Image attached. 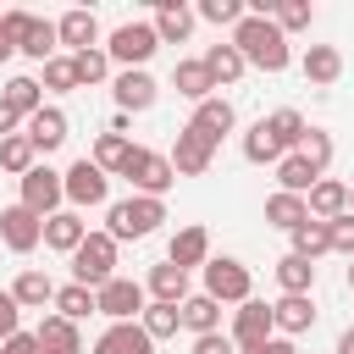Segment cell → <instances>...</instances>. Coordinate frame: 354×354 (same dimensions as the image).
Segmentation results:
<instances>
[{
	"mask_svg": "<svg viewBox=\"0 0 354 354\" xmlns=\"http://www.w3.org/2000/svg\"><path fill=\"white\" fill-rule=\"evenodd\" d=\"M238 55H243V66H260V72H288L293 66V50H288V39H282V28L271 22V17H254V11H243V22L232 28V39H227Z\"/></svg>",
	"mask_w": 354,
	"mask_h": 354,
	"instance_id": "1",
	"label": "cell"
},
{
	"mask_svg": "<svg viewBox=\"0 0 354 354\" xmlns=\"http://www.w3.org/2000/svg\"><path fill=\"white\" fill-rule=\"evenodd\" d=\"M160 221H166V199H144V194H133V199L105 205V232H111L116 243H138V238H149Z\"/></svg>",
	"mask_w": 354,
	"mask_h": 354,
	"instance_id": "2",
	"label": "cell"
},
{
	"mask_svg": "<svg viewBox=\"0 0 354 354\" xmlns=\"http://www.w3.org/2000/svg\"><path fill=\"white\" fill-rule=\"evenodd\" d=\"M116 177H127V183H133V194H144V199H166V188L177 183L171 160H166L160 149H144V144H133V149H127V160H122V171H116Z\"/></svg>",
	"mask_w": 354,
	"mask_h": 354,
	"instance_id": "3",
	"label": "cell"
},
{
	"mask_svg": "<svg viewBox=\"0 0 354 354\" xmlns=\"http://www.w3.org/2000/svg\"><path fill=\"white\" fill-rule=\"evenodd\" d=\"M199 271H205V288H199V293H210L216 304H243V299H254V277H249L243 260H232V254H210Z\"/></svg>",
	"mask_w": 354,
	"mask_h": 354,
	"instance_id": "4",
	"label": "cell"
},
{
	"mask_svg": "<svg viewBox=\"0 0 354 354\" xmlns=\"http://www.w3.org/2000/svg\"><path fill=\"white\" fill-rule=\"evenodd\" d=\"M111 277H116V238H111V232H88V238L72 249V282L105 288Z\"/></svg>",
	"mask_w": 354,
	"mask_h": 354,
	"instance_id": "5",
	"label": "cell"
},
{
	"mask_svg": "<svg viewBox=\"0 0 354 354\" xmlns=\"http://www.w3.org/2000/svg\"><path fill=\"white\" fill-rule=\"evenodd\" d=\"M61 194H66L72 210H94V205H111V177L83 155V160H72L61 171Z\"/></svg>",
	"mask_w": 354,
	"mask_h": 354,
	"instance_id": "6",
	"label": "cell"
},
{
	"mask_svg": "<svg viewBox=\"0 0 354 354\" xmlns=\"http://www.w3.org/2000/svg\"><path fill=\"white\" fill-rule=\"evenodd\" d=\"M100 50L127 72V66H149V55L160 50V39H155L149 22H122V28H111V39H105Z\"/></svg>",
	"mask_w": 354,
	"mask_h": 354,
	"instance_id": "7",
	"label": "cell"
},
{
	"mask_svg": "<svg viewBox=\"0 0 354 354\" xmlns=\"http://www.w3.org/2000/svg\"><path fill=\"white\" fill-rule=\"evenodd\" d=\"M144 304H149V293L133 277H111L105 288H94V315H105V321H138Z\"/></svg>",
	"mask_w": 354,
	"mask_h": 354,
	"instance_id": "8",
	"label": "cell"
},
{
	"mask_svg": "<svg viewBox=\"0 0 354 354\" xmlns=\"http://www.w3.org/2000/svg\"><path fill=\"white\" fill-rule=\"evenodd\" d=\"M17 188H22V199H17V205H28L39 221H44V216H55V210L66 205V194H61V171H50V166H33L28 177H17Z\"/></svg>",
	"mask_w": 354,
	"mask_h": 354,
	"instance_id": "9",
	"label": "cell"
},
{
	"mask_svg": "<svg viewBox=\"0 0 354 354\" xmlns=\"http://www.w3.org/2000/svg\"><path fill=\"white\" fill-rule=\"evenodd\" d=\"M232 348L243 354V348H260L266 337H277V326H271V304L266 299H243L238 310H232Z\"/></svg>",
	"mask_w": 354,
	"mask_h": 354,
	"instance_id": "10",
	"label": "cell"
},
{
	"mask_svg": "<svg viewBox=\"0 0 354 354\" xmlns=\"http://www.w3.org/2000/svg\"><path fill=\"white\" fill-rule=\"evenodd\" d=\"M0 243H6L11 254H33V249L44 243V221H39L28 205H6V210H0Z\"/></svg>",
	"mask_w": 354,
	"mask_h": 354,
	"instance_id": "11",
	"label": "cell"
},
{
	"mask_svg": "<svg viewBox=\"0 0 354 354\" xmlns=\"http://www.w3.org/2000/svg\"><path fill=\"white\" fill-rule=\"evenodd\" d=\"M111 88H116V111H149L155 100H160V83L149 77V66H127V72H116L111 77Z\"/></svg>",
	"mask_w": 354,
	"mask_h": 354,
	"instance_id": "12",
	"label": "cell"
},
{
	"mask_svg": "<svg viewBox=\"0 0 354 354\" xmlns=\"http://www.w3.org/2000/svg\"><path fill=\"white\" fill-rule=\"evenodd\" d=\"M166 160H171V171H177V177H205V171H210V160H216V144H210L205 133H194V127H183Z\"/></svg>",
	"mask_w": 354,
	"mask_h": 354,
	"instance_id": "13",
	"label": "cell"
},
{
	"mask_svg": "<svg viewBox=\"0 0 354 354\" xmlns=\"http://www.w3.org/2000/svg\"><path fill=\"white\" fill-rule=\"evenodd\" d=\"M55 39H61L66 55H77V50H100V17H94L88 6H72V11L55 22Z\"/></svg>",
	"mask_w": 354,
	"mask_h": 354,
	"instance_id": "14",
	"label": "cell"
},
{
	"mask_svg": "<svg viewBox=\"0 0 354 354\" xmlns=\"http://www.w3.org/2000/svg\"><path fill=\"white\" fill-rule=\"evenodd\" d=\"M66 127H72V122H66V111H61V105H39V111L22 122V133H28V144H33L39 155L61 149V144H66Z\"/></svg>",
	"mask_w": 354,
	"mask_h": 354,
	"instance_id": "15",
	"label": "cell"
},
{
	"mask_svg": "<svg viewBox=\"0 0 354 354\" xmlns=\"http://www.w3.org/2000/svg\"><path fill=\"white\" fill-rule=\"evenodd\" d=\"M271 326H277V337L310 332V326H315V299H310V293H282V299L271 304Z\"/></svg>",
	"mask_w": 354,
	"mask_h": 354,
	"instance_id": "16",
	"label": "cell"
},
{
	"mask_svg": "<svg viewBox=\"0 0 354 354\" xmlns=\"http://www.w3.org/2000/svg\"><path fill=\"white\" fill-rule=\"evenodd\" d=\"M188 127L194 133H205L210 144H221L232 127H238V111H232V100H221V94H210L205 105H194V116H188Z\"/></svg>",
	"mask_w": 354,
	"mask_h": 354,
	"instance_id": "17",
	"label": "cell"
},
{
	"mask_svg": "<svg viewBox=\"0 0 354 354\" xmlns=\"http://www.w3.org/2000/svg\"><path fill=\"white\" fill-rule=\"evenodd\" d=\"M94 354H155V343H149V332L138 321H111L94 337Z\"/></svg>",
	"mask_w": 354,
	"mask_h": 354,
	"instance_id": "18",
	"label": "cell"
},
{
	"mask_svg": "<svg viewBox=\"0 0 354 354\" xmlns=\"http://www.w3.org/2000/svg\"><path fill=\"white\" fill-rule=\"evenodd\" d=\"M83 238H88V221H83V210H55V216H44V249H55V254H72Z\"/></svg>",
	"mask_w": 354,
	"mask_h": 354,
	"instance_id": "19",
	"label": "cell"
},
{
	"mask_svg": "<svg viewBox=\"0 0 354 354\" xmlns=\"http://www.w3.org/2000/svg\"><path fill=\"white\" fill-rule=\"evenodd\" d=\"M33 337H39V354H83V332L66 315H44L33 326Z\"/></svg>",
	"mask_w": 354,
	"mask_h": 354,
	"instance_id": "20",
	"label": "cell"
},
{
	"mask_svg": "<svg viewBox=\"0 0 354 354\" xmlns=\"http://www.w3.org/2000/svg\"><path fill=\"white\" fill-rule=\"evenodd\" d=\"M299 72H304V83L332 88V83L343 77V50H337V44H310V50H304V61H299Z\"/></svg>",
	"mask_w": 354,
	"mask_h": 354,
	"instance_id": "21",
	"label": "cell"
},
{
	"mask_svg": "<svg viewBox=\"0 0 354 354\" xmlns=\"http://www.w3.org/2000/svg\"><path fill=\"white\" fill-rule=\"evenodd\" d=\"M166 260H171L177 271H194V266H205V260H210V232H205V227H177V232H171V249H166Z\"/></svg>",
	"mask_w": 354,
	"mask_h": 354,
	"instance_id": "22",
	"label": "cell"
},
{
	"mask_svg": "<svg viewBox=\"0 0 354 354\" xmlns=\"http://www.w3.org/2000/svg\"><path fill=\"white\" fill-rule=\"evenodd\" d=\"M6 293L17 299V310H44V304L55 299V282H50V271H39V266H22V271H17V282H11Z\"/></svg>",
	"mask_w": 354,
	"mask_h": 354,
	"instance_id": "23",
	"label": "cell"
},
{
	"mask_svg": "<svg viewBox=\"0 0 354 354\" xmlns=\"http://www.w3.org/2000/svg\"><path fill=\"white\" fill-rule=\"evenodd\" d=\"M304 210H310L315 221H337V216L348 210V183H337V177H321V183L304 194Z\"/></svg>",
	"mask_w": 354,
	"mask_h": 354,
	"instance_id": "24",
	"label": "cell"
},
{
	"mask_svg": "<svg viewBox=\"0 0 354 354\" xmlns=\"http://www.w3.org/2000/svg\"><path fill=\"white\" fill-rule=\"evenodd\" d=\"M144 293H149L155 304H183V299H188V271H177L171 260H160V266H149Z\"/></svg>",
	"mask_w": 354,
	"mask_h": 354,
	"instance_id": "25",
	"label": "cell"
},
{
	"mask_svg": "<svg viewBox=\"0 0 354 354\" xmlns=\"http://www.w3.org/2000/svg\"><path fill=\"white\" fill-rule=\"evenodd\" d=\"M177 315H183V332H194V337L221 332V304H216L210 293H188V299L177 304Z\"/></svg>",
	"mask_w": 354,
	"mask_h": 354,
	"instance_id": "26",
	"label": "cell"
},
{
	"mask_svg": "<svg viewBox=\"0 0 354 354\" xmlns=\"http://www.w3.org/2000/svg\"><path fill=\"white\" fill-rule=\"evenodd\" d=\"M149 28H155V39H160V44H183V39L194 33V11H188L183 0H160Z\"/></svg>",
	"mask_w": 354,
	"mask_h": 354,
	"instance_id": "27",
	"label": "cell"
},
{
	"mask_svg": "<svg viewBox=\"0 0 354 354\" xmlns=\"http://www.w3.org/2000/svg\"><path fill=\"white\" fill-rule=\"evenodd\" d=\"M199 61H205V72H210V83H216V88H232V83L249 72V66H243V55H238L232 44H210Z\"/></svg>",
	"mask_w": 354,
	"mask_h": 354,
	"instance_id": "28",
	"label": "cell"
},
{
	"mask_svg": "<svg viewBox=\"0 0 354 354\" xmlns=\"http://www.w3.org/2000/svg\"><path fill=\"white\" fill-rule=\"evenodd\" d=\"M171 88H177L183 100H194V105H205V100L216 94V83H210L205 61H177V66H171Z\"/></svg>",
	"mask_w": 354,
	"mask_h": 354,
	"instance_id": "29",
	"label": "cell"
},
{
	"mask_svg": "<svg viewBox=\"0 0 354 354\" xmlns=\"http://www.w3.org/2000/svg\"><path fill=\"white\" fill-rule=\"evenodd\" d=\"M315 183H321V171H315L304 155H282V160H277V188H282V194H299V199H304Z\"/></svg>",
	"mask_w": 354,
	"mask_h": 354,
	"instance_id": "30",
	"label": "cell"
},
{
	"mask_svg": "<svg viewBox=\"0 0 354 354\" xmlns=\"http://www.w3.org/2000/svg\"><path fill=\"white\" fill-rule=\"evenodd\" d=\"M0 100H6V105H11V111H17L22 122H28V116H33L39 105H44V88H39V77H28V72H17V77H11L6 88H0Z\"/></svg>",
	"mask_w": 354,
	"mask_h": 354,
	"instance_id": "31",
	"label": "cell"
},
{
	"mask_svg": "<svg viewBox=\"0 0 354 354\" xmlns=\"http://www.w3.org/2000/svg\"><path fill=\"white\" fill-rule=\"evenodd\" d=\"M266 127H271V138L282 144V155H293V149H299V138L310 133V122H304V116H299L293 105H282V111H271V116H266Z\"/></svg>",
	"mask_w": 354,
	"mask_h": 354,
	"instance_id": "32",
	"label": "cell"
},
{
	"mask_svg": "<svg viewBox=\"0 0 354 354\" xmlns=\"http://www.w3.org/2000/svg\"><path fill=\"white\" fill-rule=\"evenodd\" d=\"M243 160H249V166H277V160H282V144L271 138L266 116H260V122H254V127L243 133Z\"/></svg>",
	"mask_w": 354,
	"mask_h": 354,
	"instance_id": "33",
	"label": "cell"
},
{
	"mask_svg": "<svg viewBox=\"0 0 354 354\" xmlns=\"http://www.w3.org/2000/svg\"><path fill=\"white\" fill-rule=\"evenodd\" d=\"M39 166V149L28 144V133H11V138H0V171H11V177H28Z\"/></svg>",
	"mask_w": 354,
	"mask_h": 354,
	"instance_id": "34",
	"label": "cell"
},
{
	"mask_svg": "<svg viewBox=\"0 0 354 354\" xmlns=\"http://www.w3.org/2000/svg\"><path fill=\"white\" fill-rule=\"evenodd\" d=\"M288 238H293V249H288V254H299V260H310V266H315L321 254H332V249H326V221H315V216H310V221H299Z\"/></svg>",
	"mask_w": 354,
	"mask_h": 354,
	"instance_id": "35",
	"label": "cell"
},
{
	"mask_svg": "<svg viewBox=\"0 0 354 354\" xmlns=\"http://www.w3.org/2000/svg\"><path fill=\"white\" fill-rule=\"evenodd\" d=\"M138 326L149 332V343H166V337H177L183 332V315H177V304H144V315H138Z\"/></svg>",
	"mask_w": 354,
	"mask_h": 354,
	"instance_id": "36",
	"label": "cell"
},
{
	"mask_svg": "<svg viewBox=\"0 0 354 354\" xmlns=\"http://www.w3.org/2000/svg\"><path fill=\"white\" fill-rule=\"evenodd\" d=\"M22 55L28 61H50V55H61V39H55V22L50 17H33V28H28V39H22Z\"/></svg>",
	"mask_w": 354,
	"mask_h": 354,
	"instance_id": "37",
	"label": "cell"
},
{
	"mask_svg": "<svg viewBox=\"0 0 354 354\" xmlns=\"http://www.w3.org/2000/svg\"><path fill=\"white\" fill-rule=\"evenodd\" d=\"M266 221H271V227H282V232H293L299 221H310V210H304V199H299V194H282V188H277V194L266 199Z\"/></svg>",
	"mask_w": 354,
	"mask_h": 354,
	"instance_id": "38",
	"label": "cell"
},
{
	"mask_svg": "<svg viewBox=\"0 0 354 354\" xmlns=\"http://www.w3.org/2000/svg\"><path fill=\"white\" fill-rule=\"evenodd\" d=\"M271 22L282 28V39H288V33H304V28L315 22V6H310V0H271Z\"/></svg>",
	"mask_w": 354,
	"mask_h": 354,
	"instance_id": "39",
	"label": "cell"
},
{
	"mask_svg": "<svg viewBox=\"0 0 354 354\" xmlns=\"http://www.w3.org/2000/svg\"><path fill=\"white\" fill-rule=\"evenodd\" d=\"M277 288H282V293H310V288H315V266L299 260V254H282V260H277Z\"/></svg>",
	"mask_w": 354,
	"mask_h": 354,
	"instance_id": "40",
	"label": "cell"
},
{
	"mask_svg": "<svg viewBox=\"0 0 354 354\" xmlns=\"http://www.w3.org/2000/svg\"><path fill=\"white\" fill-rule=\"evenodd\" d=\"M55 315H66V321H83V315H94V288H83V282H66V288H55Z\"/></svg>",
	"mask_w": 354,
	"mask_h": 354,
	"instance_id": "41",
	"label": "cell"
},
{
	"mask_svg": "<svg viewBox=\"0 0 354 354\" xmlns=\"http://www.w3.org/2000/svg\"><path fill=\"white\" fill-rule=\"evenodd\" d=\"M72 77H77V88L105 83V77H111V55H105V50H77V55H72Z\"/></svg>",
	"mask_w": 354,
	"mask_h": 354,
	"instance_id": "42",
	"label": "cell"
},
{
	"mask_svg": "<svg viewBox=\"0 0 354 354\" xmlns=\"http://www.w3.org/2000/svg\"><path fill=\"white\" fill-rule=\"evenodd\" d=\"M127 149H133V138L100 133V138H94V155H88V160H94V166H100L105 177H116V171H122V160H127Z\"/></svg>",
	"mask_w": 354,
	"mask_h": 354,
	"instance_id": "43",
	"label": "cell"
},
{
	"mask_svg": "<svg viewBox=\"0 0 354 354\" xmlns=\"http://www.w3.org/2000/svg\"><path fill=\"white\" fill-rule=\"evenodd\" d=\"M332 149H337V144H332V133H326V127H310V133L299 138V149H293V155H304V160H310V166L326 177V166H332Z\"/></svg>",
	"mask_w": 354,
	"mask_h": 354,
	"instance_id": "44",
	"label": "cell"
},
{
	"mask_svg": "<svg viewBox=\"0 0 354 354\" xmlns=\"http://www.w3.org/2000/svg\"><path fill=\"white\" fill-rule=\"evenodd\" d=\"M39 88H44V94H72V88H77V77H72V55H50Z\"/></svg>",
	"mask_w": 354,
	"mask_h": 354,
	"instance_id": "45",
	"label": "cell"
},
{
	"mask_svg": "<svg viewBox=\"0 0 354 354\" xmlns=\"http://www.w3.org/2000/svg\"><path fill=\"white\" fill-rule=\"evenodd\" d=\"M194 17H205V22H216V28H238V22H243V0H199Z\"/></svg>",
	"mask_w": 354,
	"mask_h": 354,
	"instance_id": "46",
	"label": "cell"
},
{
	"mask_svg": "<svg viewBox=\"0 0 354 354\" xmlns=\"http://www.w3.org/2000/svg\"><path fill=\"white\" fill-rule=\"evenodd\" d=\"M326 249L343 254V260H354V216H348V210H343L337 221H326Z\"/></svg>",
	"mask_w": 354,
	"mask_h": 354,
	"instance_id": "47",
	"label": "cell"
},
{
	"mask_svg": "<svg viewBox=\"0 0 354 354\" xmlns=\"http://www.w3.org/2000/svg\"><path fill=\"white\" fill-rule=\"evenodd\" d=\"M17 332H22V310H17V299L0 288V343H6V337H17Z\"/></svg>",
	"mask_w": 354,
	"mask_h": 354,
	"instance_id": "48",
	"label": "cell"
},
{
	"mask_svg": "<svg viewBox=\"0 0 354 354\" xmlns=\"http://www.w3.org/2000/svg\"><path fill=\"white\" fill-rule=\"evenodd\" d=\"M0 28H6L11 44L22 50V39H28V28H33V11H0Z\"/></svg>",
	"mask_w": 354,
	"mask_h": 354,
	"instance_id": "49",
	"label": "cell"
},
{
	"mask_svg": "<svg viewBox=\"0 0 354 354\" xmlns=\"http://www.w3.org/2000/svg\"><path fill=\"white\" fill-rule=\"evenodd\" d=\"M194 354H238L227 332H210V337H194Z\"/></svg>",
	"mask_w": 354,
	"mask_h": 354,
	"instance_id": "50",
	"label": "cell"
},
{
	"mask_svg": "<svg viewBox=\"0 0 354 354\" xmlns=\"http://www.w3.org/2000/svg\"><path fill=\"white\" fill-rule=\"evenodd\" d=\"M0 354H39V337H33V332H17V337L0 343Z\"/></svg>",
	"mask_w": 354,
	"mask_h": 354,
	"instance_id": "51",
	"label": "cell"
},
{
	"mask_svg": "<svg viewBox=\"0 0 354 354\" xmlns=\"http://www.w3.org/2000/svg\"><path fill=\"white\" fill-rule=\"evenodd\" d=\"M243 354H299V348H293V337H266L260 348H243Z\"/></svg>",
	"mask_w": 354,
	"mask_h": 354,
	"instance_id": "52",
	"label": "cell"
},
{
	"mask_svg": "<svg viewBox=\"0 0 354 354\" xmlns=\"http://www.w3.org/2000/svg\"><path fill=\"white\" fill-rule=\"evenodd\" d=\"M17 127H22V116H17V111H11V105H6V100H0V138H11V133H17Z\"/></svg>",
	"mask_w": 354,
	"mask_h": 354,
	"instance_id": "53",
	"label": "cell"
},
{
	"mask_svg": "<svg viewBox=\"0 0 354 354\" xmlns=\"http://www.w3.org/2000/svg\"><path fill=\"white\" fill-rule=\"evenodd\" d=\"M127 127H133V116H127V111H116V116H111V133H116V138H127Z\"/></svg>",
	"mask_w": 354,
	"mask_h": 354,
	"instance_id": "54",
	"label": "cell"
},
{
	"mask_svg": "<svg viewBox=\"0 0 354 354\" xmlns=\"http://www.w3.org/2000/svg\"><path fill=\"white\" fill-rule=\"evenodd\" d=\"M11 55H17V44H11V33L0 28V61H11Z\"/></svg>",
	"mask_w": 354,
	"mask_h": 354,
	"instance_id": "55",
	"label": "cell"
},
{
	"mask_svg": "<svg viewBox=\"0 0 354 354\" xmlns=\"http://www.w3.org/2000/svg\"><path fill=\"white\" fill-rule=\"evenodd\" d=\"M337 354H354V326H348V332H337Z\"/></svg>",
	"mask_w": 354,
	"mask_h": 354,
	"instance_id": "56",
	"label": "cell"
},
{
	"mask_svg": "<svg viewBox=\"0 0 354 354\" xmlns=\"http://www.w3.org/2000/svg\"><path fill=\"white\" fill-rule=\"evenodd\" d=\"M348 293H354V260H348Z\"/></svg>",
	"mask_w": 354,
	"mask_h": 354,
	"instance_id": "57",
	"label": "cell"
},
{
	"mask_svg": "<svg viewBox=\"0 0 354 354\" xmlns=\"http://www.w3.org/2000/svg\"><path fill=\"white\" fill-rule=\"evenodd\" d=\"M348 216H354V188H348Z\"/></svg>",
	"mask_w": 354,
	"mask_h": 354,
	"instance_id": "58",
	"label": "cell"
}]
</instances>
